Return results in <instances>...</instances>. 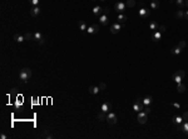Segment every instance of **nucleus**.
I'll return each mask as SVG.
<instances>
[{"label":"nucleus","mask_w":188,"mask_h":139,"mask_svg":"<svg viewBox=\"0 0 188 139\" xmlns=\"http://www.w3.org/2000/svg\"><path fill=\"white\" fill-rule=\"evenodd\" d=\"M182 50H183V49H182V48H179V46L177 45V46H174V48L171 50V53H172L173 55H179V54L182 53Z\"/></svg>","instance_id":"obj_18"},{"label":"nucleus","mask_w":188,"mask_h":139,"mask_svg":"<svg viewBox=\"0 0 188 139\" xmlns=\"http://www.w3.org/2000/svg\"><path fill=\"white\" fill-rule=\"evenodd\" d=\"M152 103H153L152 97H146V98H143V104L144 105H150Z\"/></svg>","instance_id":"obj_26"},{"label":"nucleus","mask_w":188,"mask_h":139,"mask_svg":"<svg viewBox=\"0 0 188 139\" xmlns=\"http://www.w3.org/2000/svg\"><path fill=\"white\" fill-rule=\"evenodd\" d=\"M143 105H144V104H138V103H134V105H133V110H136L137 113H138V112H142V110H143V108H144Z\"/></svg>","instance_id":"obj_21"},{"label":"nucleus","mask_w":188,"mask_h":139,"mask_svg":"<svg viewBox=\"0 0 188 139\" xmlns=\"http://www.w3.org/2000/svg\"><path fill=\"white\" fill-rule=\"evenodd\" d=\"M123 26H124V24H119V23L113 24L112 26H111V32H112V34H118Z\"/></svg>","instance_id":"obj_7"},{"label":"nucleus","mask_w":188,"mask_h":139,"mask_svg":"<svg viewBox=\"0 0 188 139\" xmlns=\"http://www.w3.org/2000/svg\"><path fill=\"white\" fill-rule=\"evenodd\" d=\"M173 106L177 108V109H179V108H181V104H179V103H173Z\"/></svg>","instance_id":"obj_42"},{"label":"nucleus","mask_w":188,"mask_h":139,"mask_svg":"<svg viewBox=\"0 0 188 139\" xmlns=\"http://www.w3.org/2000/svg\"><path fill=\"white\" fill-rule=\"evenodd\" d=\"M137 120H138V123H141V124H146V123H147V120H148V118H147V114H146L143 110H142V112H138Z\"/></svg>","instance_id":"obj_5"},{"label":"nucleus","mask_w":188,"mask_h":139,"mask_svg":"<svg viewBox=\"0 0 188 139\" xmlns=\"http://www.w3.org/2000/svg\"><path fill=\"white\" fill-rule=\"evenodd\" d=\"M14 40H15L16 43H23V41H25V38H24V35L15 34L14 35Z\"/></svg>","instance_id":"obj_19"},{"label":"nucleus","mask_w":188,"mask_h":139,"mask_svg":"<svg viewBox=\"0 0 188 139\" xmlns=\"http://www.w3.org/2000/svg\"><path fill=\"white\" fill-rule=\"evenodd\" d=\"M179 128L183 130V133H184V134H188V122H183V123H182V125H181Z\"/></svg>","instance_id":"obj_24"},{"label":"nucleus","mask_w":188,"mask_h":139,"mask_svg":"<svg viewBox=\"0 0 188 139\" xmlns=\"http://www.w3.org/2000/svg\"><path fill=\"white\" fill-rule=\"evenodd\" d=\"M0 138H1V139H8V135H6V134H4V133H1V134H0Z\"/></svg>","instance_id":"obj_41"},{"label":"nucleus","mask_w":188,"mask_h":139,"mask_svg":"<svg viewBox=\"0 0 188 139\" xmlns=\"http://www.w3.org/2000/svg\"><path fill=\"white\" fill-rule=\"evenodd\" d=\"M186 45H187V44H186V41H184V40H181V41L178 43V46H179V48H182V49H184V48H186Z\"/></svg>","instance_id":"obj_32"},{"label":"nucleus","mask_w":188,"mask_h":139,"mask_svg":"<svg viewBox=\"0 0 188 139\" xmlns=\"http://www.w3.org/2000/svg\"><path fill=\"white\" fill-rule=\"evenodd\" d=\"M162 39V33L159 32V30H155L154 33H153V35H152V40L154 41V43H157V41H159Z\"/></svg>","instance_id":"obj_12"},{"label":"nucleus","mask_w":188,"mask_h":139,"mask_svg":"<svg viewBox=\"0 0 188 139\" xmlns=\"http://www.w3.org/2000/svg\"><path fill=\"white\" fill-rule=\"evenodd\" d=\"M98 119L100 120V122H103V120H107V113H104V112H99L98 113Z\"/></svg>","instance_id":"obj_22"},{"label":"nucleus","mask_w":188,"mask_h":139,"mask_svg":"<svg viewBox=\"0 0 188 139\" xmlns=\"http://www.w3.org/2000/svg\"><path fill=\"white\" fill-rule=\"evenodd\" d=\"M39 14H40V9H39V6H33V8L30 9V15H32V16L35 18V16L39 15Z\"/></svg>","instance_id":"obj_15"},{"label":"nucleus","mask_w":188,"mask_h":139,"mask_svg":"<svg viewBox=\"0 0 188 139\" xmlns=\"http://www.w3.org/2000/svg\"><path fill=\"white\" fill-rule=\"evenodd\" d=\"M143 112H144V113H146V114L148 115V114L150 113V108H149V105H146V106L143 108Z\"/></svg>","instance_id":"obj_34"},{"label":"nucleus","mask_w":188,"mask_h":139,"mask_svg":"<svg viewBox=\"0 0 188 139\" xmlns=\"http://www.w3.org/2000/svg\"><path fill=\"white\" fill-rule=\"evenodd\" d=\"M176 18H178V19H184V11H183L182 9H179V10L176 13Z\"/></svg>","instance_id":"obj_27"},{"label":"nucleus","mask_w":188,"mask_h":139,"mask_svg":"<svg viewBox=\"0 0 188 139\" xmlns=\"http://www.w3.org/2000/svg\"><path fill=\"white\" fill-rule=\"evenodd\" d=\"M88 92H89L90 94H93V95H97V94L100 92V88H99V87H89V88H88Z\"/></svg>","instance_id":"obj_14"},{"label":"nucleus","mask_w":188,"mask_h":139,"mask_svg":"<svg viewBox=\"0 0 188 139\" xmlns=\"http://www.w3.org/2000/svg\"><path fill=\"white\" fill-rule=\"evenodd\" d=\"M138 15H139L141 18H147V16L150 15V10L146 9V8H142V9L138 10Z\"/></svg>","instance_id":"obj_9"},{"label":"nucleus","mask_w":188,"mask_h":139,"mask_svg":"<svg viewBox=\"0 0 188 139\" xmlns=\"http://www.w3.org/2000/svg\"><path fill=\"white\" fill-rule=\"evenodd\" d=\"M99 88H100V90H103V89H105V88H107V85H105L104 83H100V84H99Z\"/></svg>","instance_id":"obj_40"},{"label":"nucleus","mask_w":188,"mask_h":139,"mask_svg":"<svg viewBox=\"0 0 188 139\" xmlns=\"http://www.w3.org/2000/svg\"><path fill=\"white\" fill-rule=\"evenodd\" d=\"M102 10H103L102 6H94V8H93V14H94L95 16H100V15H102Z\"/></svg>","instance_id":"obj_16"},{"label":"nucleus","mask_w":188,"mask_h":139,"mask_svg":"<svg viewBox=\"0 0 188 139\" xmlns=\"http://www.w3.org/2000/svg\"><path fill=\"white\" fill-rule=\"evenodd\" d=\"M184 76H186V73H184V70H177V71L173 74L172 79H173V80H174L177 84H179V83H182V81H183Z\"/></svg>","instance_id":"obj_2"},{"label":"nucleus","mask_w":188,"mask_h":139,"mask_svg":"<svg viewBox=\"0 0 188 139\" xmlns=\"http://www.w3.org/2000/svg\"><path fill=\"white\" fill-rule=\"evenodd\" d=\"M19 78H20V80L21 81H28L30 78H32V70L29 69V68H23V69L20 70V73H19Z\"/></svg>","instance_id":"obj_1"},{"label":"nucleus","mask_w":188,"mask_h":139,"mask_svg":"<svg viewBox=\"0 0 188 139\" xmlns=\"http://www.w3.org/2000/svg\"><path fill=\"white\" fill-rule=\"evenodd\" d=\"M102 13H103V14H107V15H108V14H109V9H108V8H103Z\"/></svg>","instance_id":"obj_39"},{"label":"nucleus","mask_w":188,"mask_h":139,"mask_svg":"<svg viewBox=\"0 0 188 139\" xmlns=\"http://www.w3.org/2000/svg\"><path fill=\"white\" fill-rule=\"evenodd\" d=\"M158 28H159V26H158V24H157L155 21H150L149 23V29L150 30H158Z\"/></svg>","instance_id":"obj_28"},{"label":"nucleus","mask_w":188,"mask_h":139,"mask_svg":"<svg viewBox=\"0 0 188 139\" xmlns=\"http://www.w3.org/2000/svg\"><path fill=\"white\" fill-rule=\"evenodd\" d=\"M24 38H25V40H33V34L26 33V34H24Z\"/></svg>","instance_id":"obj_31"},{"label":"nucleus","mask_w":188,"mask_h":139,"mask_svg":"<svg viewBox=\"0 0 188 139\" xmlns=\"http://www.w3.org/2000/svg\"><path fill=\"white\" fill-rule=\"evenodd\" d=\"M150 8L152 9H158L159 8V1L158 0H150Z\"/></svg>","instance_id":"obj_25"},{"label":"nucleus","mask_w":188,"mask_h":139,"mask_svg":"<svg viewBox=\"0 0 188 139\" xmlns=\"http://www.w3.org/2000/svg\"><path fill=\"white\" fill-rule=\"evenodd\" d=\"M87 29H88L87 24H85V23H84L83 20H80V21H79V30L84 33V32H87Z\"/></svg>","instance_id":"obj_20"},{"label":"nucleus","mask_w":188,"mask_h":139,"mask_svg":"<svg viewBox=\"0 0 188 139\" xmlns=\"http://www.w3.org/2000/svg\"><path fill=\"white\" fill-rule=\"evenodd\" d=\"M117 20H118V23H119V24H124V23L128 20V16H127V15H124V14H119Z\"/></svg>","instance_id":"obj_17"},{"label":"nucleus","mask_w":188,"mask_h":139,"mask_svg":"<svg viewBox=\"0 0 188 139\" xmlns=\"http://www.w3.org/2000/svg\"><path fill=\"white\" fill-rule=\"evenodd\" d=\"M107 122H108V124L114 125V124L117 123V114H115V113H113V112L107 113Z\"/></svg>","instance_id":"obj_4"},{"label":"nucleus","mask_w":188,"mask_h":139,"mask_svg":"<svg viewBox=\"0 0 188 139\" xmlns=\"http://www.w3.org/2000/svg\"><path fill=\"white\" fill-rule=\"evenodd\" d=\"M21 103H23V102H21V99L16 100V102H15V108H16V109H20V108H21Z\"/></svg>","instance_id":"obj_33"},{"label":"nucleus","mask_w":188,"mask_h":139,"mask_svg":"<svg viewBox=\"0 0 188 139\" xmlns=\"http://www.w3.org/2000/svg\"><path fill=\"white\" fill-rule=\"evenodd\" d=\"M182 118H183V122H188V112H186V113H183V115H182Z\"/></svg>","instance_id":"obj_36"},{"label":"nucleus","mask_w":188,"mask_h":139,"mask_svg":"<svg viewBox=\"0 0 188 139\" xmlns=\"http://www.w3.org/2000/svg\"><path fill=\"white\" fill-rule=\"evenodd\" d=\"M99 23L102 25H108V15L107 14H102L99 16Z\"/></svg>","instance_id":"obj_13"},{"label":"nucleus","mask_w":188,"mask_h":139,"mask_svg":"<svg viewBox=\"0 0 188 139\" xmlns=\"http://www.w3.org/2000/svg\"><path fill=\"white\" fill-rule=\"evenodd\" d=\"M33 40L38 41L39 44H43V43H44V40H45V38H44V35L41 34L40 32H37V33H34V34H33Z\"/></svg>","instance_id":"obj_6"},{"label":"nucleus","mask_w":188,"mask_h":139,"mask_svg":"<svg viewBox=\"0 0 188 139\" xmlns=\"http://www.w3.org/2000/svg\"><path fill=\"white\" fill-rule=\"evenodd\" d=\"M184 3H186V5H187V8H188V0H184Z\"/></svg>","instance_id":"obj_44"},{"label":"nucleus","mask_w":188,"mask_h":139,"mask_svg":"<svg viewBox=\"0 0 188 139\" xmlns=\"http://www.w3.org/2000/svg\"><path fill=\"white\" fill-rule=\"evenodd\" d=\"M176 4H177V6H178L179 9H183V8H184V5H186L184 0H176Z\"/></svg>","instance_id":"obj_29"},{"label":"nucleus","mask_w":188,"mask_h":139,"mask_svg":"<svg viewBox=\"0 0 188 139\" xmlns=\"http://www.w3.org/2000/svg\"><path fill=\"white\" fill-rule=\"evenodd\" d=\"M127 4L125 3H123V1H118V3H115V5H114V9L117 10V13H119V14H122V13H124L125 10H127Z\"/></svg>","instance_id":"obj_3"},{"label":"nucleus","mask_w":188,"mask_h":139,"mask_svg":"<svg viewBox=\"0 0 188 139\" xmlns=\"http://www.w3.org/2000/svg\"><path fill=\"white\" fill-rule=\"evenodd\" d=\"M177 90H178V93H184L186 92V85L182 84V83L177 84Z\"/></svg>","instance_id":"obj_23"},{"label":"nucleus","mask_w":188,"mask_h":139,"mask_svg":"<svg viewBox=\"0 0 188 139\" xmlns=\"http://www.w3.org/2000/svg\"><path fill=\"white\" fill-rule=\"evenodd\" d=\"M100 110L104 112V113H109V112L112 110V104L108 103V102H104V103L102 104V106H100Z\"/></svg>","instance_id":"obj_11"},{"label":"nucleus","mask_w":188,"mask_h":139,"mask_svg":"<svg viewBox=\"0 0 188 139\" xmlns=\"http://www.w3.org/2000/svg\"><path fill=\"white\" fill-rule=\"evenodd\" d=\"M158 30H159L160 33H164V32H166V26H164V25H160V26L158 28Z\"/></svg>","instance_id":"obj_37"},{"label":"nucleus","mask_w":188,"mask_h":139,"mask_svg":"<svg viewBox=\"0 0 188 139\" xmlns=\"http://www.w3.org/2000/svg\"><path fill=\"white\" fill-rule=\"evenodd\" d=\"M184 19H186V20H188V10L184 13Z\"/></svg>","instance_id":"obj_43"},{"label":"nucleus","mask_w":188,"mask_h":139,"mask_svg":"<svg viewBox=\"0 0 188 139\" xmlns=\"http://www.w3.org/2000/svg\"><path fill=\"white\" fill-rule=\"evenodd\" d=\"M29 4H30V5H33V6H38L39 0H29Z\"/></svg>","instance_id":"obj_35"},{"label":"nucleus","mask_w":188,"mask_h":139,"mask_svg":"<svg viewBox=\"0 0 188 139\" xmlns=\"http://www.w3.org/2000/svg\"><path fill=\"white\" fill-rule=\"evenodd\" d=\"M127 6L128 8H134L136 6V0H127Z\"/></svg>","instance_id":"obj_30"},{"label":"nucleus","mask_w":188,"mask_h":139,"mask_svg":"<svg viewBox=\"0 0 188 139\" xmlns=\"http://www.w3.org/2000/svg\"><path fill=\"white\" fill-rule=\"evenodd\" d=\"M169 1H176V0H169Z\"/></svg>","instance_id":"obj_45"},{"label":"nucleus","mask_w":188,"mask_h":139,"mask_svg":"<svg viewBox=\"0 0 188 139\" xmlns=\"http://www.w3.org/2000/svg\"><path fill=\"white\" fill-rule=\"evenodd\" d=\"M87 32H88V34H95V33H98V32H99V26H98V24H93V25L88 26Z\"/></svg>","instance_id":"obj_10"},{"label":"nucleus","mask_w":188,"mask_h":139,"mask_svg":"<svg viewBox=\"0 0 188 139\" xmlns=\"http://www.w3.org/2000/svg\"><path fill=\"white\" fill-rule=\"evenodd\" d=\"M93 1H97V0H93Z\"/></svg>","instance_id":"obj_47"},{"label":"nucleus","mask_w":188,"mask_h":139,"mask_svg":"<svg viewBox=\"0 0 188 139\" xmlns=\"http://www.w3.org/2000/svg\"><path fill=\"white\" fill-rule=\"evenodd\" d=\"M172 122H173L174 125H177L179 128L182 125V123H183V118H182V115H174L173 119H172Z\"/></svg>","instance_id":"obj_8"},{"label":"nucleus","mask_w":188,"mask_h":139,"mask_svg":"<svg viewBox=\"0 0 188 139\" xmlns=\"http://www.w3.org/2000/svg\"><path fill=\"white\" fill-rule=\"evenodd\" d=\"M136 103H138V104H143V98H139V97H138V98L136 99Z\"/></svg>","instance_id":"obj_38"},{"label":"nucleus","mask_w":188,"mask_h":139,"mask_svg":"<svg viewBox=\"0 0 188 139\" xmlns=\"http://www.w3.org/2000/svg\"><path fill=\"white\" fill-rule=\"evenodd\" d=\"M100 1H105V0H100Z\"/></svg>","instance_id":"obj_46"}]
</instances>
